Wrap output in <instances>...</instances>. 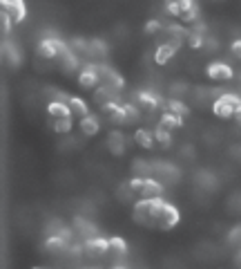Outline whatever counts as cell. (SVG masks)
Returning <instances> with one entry per match:
<instances>
[{"mask_svg": "<svg viewBox=\"0 0 241 269\" xmlns=\"http://www.w3.org/2000/svg\"><path fill=\"white\" fill-rule=\"evenodd\" d=\"M228 242L232 244V247H241V227H234L230 231V236H228Z\"/></svg>", "mask_w": 241, "mask_h": 269, "instance_id": "4316f807", "label": "cell"}, {"mask_svg": "<svg viewBox=\"0 0 241 269\" xmlns=\"http://www.w3.org/2000/svg\"><path fill=\"white\" fill-rule=\"evenodd\" d=\"M134 142H137L141 148H154V134L150 130H145V128H141V130L134 132Z\"/></svg>", "mask_w": 241, "mask_h": 269, "instance_id": "e0dca14e", "label": "cell"}, {"mask_svg": "<svg viewBox=\"0 0 241 269\" xmlns=\"http://www.w3.org/2000/svg\"><path fill=\"white\" fill-rule=\"evenodd\" d=\"M132 168H139V173H147V170H152V166L143 160H134L132 162Z\"/></svg>", "mask_w": 241, "mask_h": 269, "instance_id": "f546056e", "label": "cell"}, {"mask_svg": "<svg viewBox=\"0 0 241 269\" xmlns=\"http://www.w3.org/2000/svg\"><path fill=\"white\" fill-rule=\"evenodd\" d=\"M196 16H199V7H196V5L192 3V5H190V9H185L179 18H181L183 23H194V21H196Z\"/></svg>", "mask_w": 241, "mask_h": 269, "instance_id": "7402d4cb", "label": "cell"}, {"mask_svg": "<svg viewBox=\"0 0 241 269\" xmlns=\"http://www.w3.org/2000/svg\"><path fill=\"white\" fill-rule=\"evenodd\" d=\"M76 67H78V56H76V54H72V52H67L63 56V70L70 74V72H74Z\"/></svg>", "mask_w": 241, "mask_h": 269, "instance_id": "ffe728a7", "label": "cell"}, {"mask_svg": "<svg viewBox=\"0 0 241 269\" xmlns=\"http://www.w3.org/2000/svg\"><path fill=\"white\" fill-rule=\"evenodd\" d=\"M116 195H119L121 202H134V198H137L134 191L129 188V182H125V184H121L119 188H116Z\"/></svg>", "mask_w": 241, "mask_h": 269, "instance_id": "ac0fdd59", "label": "cell"}, {"mask_svg": "<svg viewBox=\"0 0 241 269\" xmlns=\"http://www.w3.org/2000/svg\"><path fill=\"white\" fill-rule=\"evenodd\" d=\"M170 130H165V128H161V126H157V132H154V139L157 142H161L163 146H170V142H172V137H170Z\"/></svg>", "mask_w": 241, "mask_h": 269, "instance_id": "603a6c76", "label": "cell"}, {"mask_svg": "<svg viewBox=\"0 0 241 269\" xmlns=\"http://www.w3.org/2000/svg\"><path fill=\"white\" fill-rule=\"evenodd\" d=\"M143 182H145V177H132V180H129V188L134 191L137 198H139V193L143 191Z\"/></svg>", "mask_w": 241, "mask_h": 269, "instance_id": "484cf974", "label": "cell"}, {"mask_svg": "<svg viewBox=\"0 0 241 269\" xmlns=\"http://www.w3.org/2000/svg\"><path fill=\"white\" fill-rule=\"evenodd\" d=\"M159 29H161V23H159V21H147V23H145V32H147V34H157Z\"/></svg>", "mask_w": 241, "mask_h": 269, "instance_id": "4dcf8cb0", "label": "cell"}, {"mask_svg": "<svg viewBox=\"0 0 241 269\" xmlns=\"http://www.w3.org/2000/svg\"><path fill=\"white\" fill-rule=\"evenodd\" d=\"M107 252L114 254V260L116 258L123 260V258H125V254H127V244H125L123 238H109V249H107Z\"/></svg>", "mask_w": 241, "mask_h": 269, "instance_id": "2e32d148", "label": "cell"}, {"mask_svg": "<svg viewBox=\"0 0 241 269\" xmlns=\"http://www.w3.org/2000/svg\"><path fill=\"white\" fill-rule=\"evenodd\" d=\"M165 11H168L170 16H181V3H177V0H172V3L165 5Z\"/></svg>", "mask_w": 241, "mask_h": 269, "instance_id": "83f0119b", "label": "cell"}, {"mask_svg": "<svg viewBox=\"0 0 241 269\" xmlns=\"http://www.w3.org/2000/svg\"><path fill=\"white\" fill-rule=\"evenodd\" d=\"M190 43H192V47H201L203 45V39L199 34H190Z\"/></svg>", "mask_w": 241, "mask_h": 269, "instance_id": "d6a6232c", "label": "cell"}, {"mask_svg": "<svg viewBox=\"0 0 241 269\" xmlns=\"http://www.w3.org/2000/svg\"><path fill=\"white\" fill-rule=\"evenodd\" d=\"M234 119H237V124L241 126V108H237V110H234Z\"/></svg>", "mask_w": 241, "mask_h": 269, "instance_id": "d590c367", "label": "cell"}, {"mask_svg": "<svg viewBox=\"0 0 241 269\" xmlns=\"http://www.w3.org/2000/svg\"><path fill=\"white\" fill-rule=\"evenodd\" d=\"M139 99L143 101L147 108H154V106H159V97H157V94H152V92H139Z\"/></svg>", "mask_w": 241, "mask_h": 269, "instance_id": "d4e9b609", "label": "cell"}, {"mask_svg": "<svg viewBox=\"0 0 241 269\" xmlns=\"http://www.w3.org/2000/svg\"><path fill=\"white\" fill-rule=\"evenodd\" d=\"M70 244H72V242H67L65 238H60V236L56 234V236H52V238H49V240L45 242V249H47L49 254L60 256V254H67V252H70Z\"/></svg>", "mask_w": 241, "mask_h": 269, "instance_id": "30bf717a", "label": "cell"}, {"mask_svg": "<svg viewBox=\"0 0 241 269\" xmlns=\"http://www.w3.org/2000/svg\"><path fill=\"white\" fill-rule=\"evenodd\" d=\"M5 54L11 59V63L18 65V61H20V56H18V52L14 50V45H5Z\"/></svg>", "mask_w": 241, "mask_h": 269, "instance_id": "f1b7e54d", "label": "cell"}, {"mask_svg": "<svg viewBox=\"0 0 241 269\" xmlns=\"http://www.w3.org/2000/svg\"><path fill=\"white\" fill-rule=\"evenodd\" d=\"M3 14L9 16V21L14 23H23L27 16V7H25L23 0H3Z\"/></svg>", "mask_w": 241, "mask_h": 269, "instance_id": "277c9868", "label": "cell"}, {"mask_svg": "<svg viewBox=\"0 0 241 269\" xmlns=\"http://www.w3.org/2000/svg\"><path fill=\"white\" fill-rule=\"evenodd\" d=\"M181 124H183L181 117L174 114V112H163V114H161V119H159V126L165 128V130H170V132L174 130V128H179Z\"/></svg>", "mask_w": 241, "mask_h": 269, "instance_id": "5bb4252c", "label": "cell"}, {"mask_svg": "<svg viewBox=\"0 0 241 269\" xmlns=\"http://www.w3.org/2000/svg\"><path fill=\"white\" fill-rule=\"evenodd\" d=\"M47 114L54 119H63V117H72L70 108H67V103H60V101H52L47 106Z\"/></svg>", "mask_w": 241, "mask_h": 269, "instance_id": "4fadbf2b", "label": "cell"}, {"mask_svg": "<svg viewBox=\"0 0 241 269\" xmlns=\"http://www.w3.org/2000/svg\"><path fill=\"white\" fill-rule=\"evenodd\" d=\"M132 220L137 224H143V227H157V220L152 216V200H139L134 204Z\"/></svg>", "mask_w": 241, "mask_h": 269, "instance_id": "7a4b0ae2", "label": "cell"}, {"mask_svg": "<svg viewBox=\"0 0 241 269\" xmlns=\"http://www.w3.org/2000/svg\"><path fill=\"white\" fill-rule=\"evenodd\" d=\"M154 220H157V227H159V229H165V231H168V229H172V227H177V224H179V211H177V206H172L170 202H163Z\"/></svg>", "mask_w": 241, "mask_h": 269, "instance_id": "3957f363", "label": "cell"}, {"mask_svg": "<svg viewBox=\"0 0 241 269\" xmlns=\"http://www.w3.org/2000/svg\"><path fill=\"white\" fill-rule=\"evenodd\" d=\"M232 54H234L237 59H241V41H234V43H232Z\"/></svg>", "mask_w": 241, "mask_h": 269, "instance_id": "836d02e7", "label": "cell"}, {"mask_svg": "<svg viewBox=\"0 0 241 269\" xmlns=\"http://www.w3.org/2000/svg\"><path fill=\"white\" fill-rule=\"evenodd\" d=\"M123 110H125V124H132V121L141 119V112H139V110L132 106V103H127V106H123Z\"/></svg>", "mask_w": 241, "mask_h": 269, "instance_id": "cb8c5ba5", "label": "cell"}, {"mask_svg": "<svg viewBox=\"0 0 241 269\" xmlns=\"http://www.w3.org/2000/svg\"><path fill=\"white\" fill-rule=\"evenodd\" d=\"M154 198H163V184L152 180V177H145L143 191L139 193V200H154Z\"/></svg>", "mask_w": 241, "mask_h": 269, "instance_id": "52a82bcc", "label": "cell"}, {"mask_svg": "<svg viewBox=\"0 0 241 269\" xmlns=\"http://www.w3.org/2000/svg\"><path fill=\"white\" fill-rule=\"evenodd\" d=\"M208 76L212 81H230L232 79V67L224 63V61H214L208 65Z\"/></svg>", "mask_w": 241, "mask_h": 269, "instance_id": "8992f818", "label": "cell"}, {"mask_svg": "<svg viewBox=\"0 0 241 269\" xmlns=\"http://www.w3.org/2000/svg\"><path fill=\"white\" fill-rule=\"evenodd\" d=\"M11 25H14V23L9 21V16H7V14H3V32H5V34L11 32Z\"/></svg>", "mask_w": 241, "mask_h": 269, "instance_id": "1f68e13d", "label": "cell"}, {"mask_svg": "<svg viewBox=\"0 0 241 269\" xmlns=\"http://www.w3.org/2000/svg\"><path fill=\"white\" fill-rule=\"evenodd\" d=\"M109 249V240L107 238H101V236H92L85 240V254L90 258H101V256L107 254Z\"/></svg>", "mask_w": 241, "mask_h": 269, "instance_id": "5b68a950", "label": "cell"}, {"mask_svg": "<svg viewBox=\"0 0 241 269\" xmlns=\"http://www.w3.org/2000/svg\"><path fill=\"white\" fill-rule=\"evenodd\" d=\"M241 108V97L237 94H224V97H219L217 101H214V114H217L219 119H232L234 117V110Z\"/></svg>", "mask_w": 241, "mask_h": 269, "instance_id": "6da1fadb", "label": "cell"}, {"mask_svg": "<svg viewBox=\"0 0 241 269\" xmlns=\"http://www.w3.org/2000/svg\"><path fill=\"white\" fill-rule=\"evenodd\" d=\"M78 83H80V88H94V85L98 83V74H96V67L94 63H90L87 67H83L80 70V74H78Z\"/></svg>", "mask_w": 241, "mask_h": 269, "instance_id": "ba28073f", "label": "cell"}, {"mask_svg": "<svg viewBox=\"0 0 241 269\" xmlns=\"http://www.w3.org/2000/svg\"><path fill=\"white\" fill-rule=\"evenodd\" d=\"M67 108H70L72 117H87V106H85V101L78 99V97H70Z\"/></svg>", "mask_w": 241, "mask_h": 269, "instance_id": "9a60e30c", "label": "cell"}, {"mask_svg": "<svg viewBox=\"0 0 241 269\" xmlns=\"http://www.w3.org/2000/svg\"><path fill=\"white\" fill-rule=\"evenodd\" d=\"M107 148L112 150V155H123L125 152V134L121 130H112L107 137Z\"/></svg>", "mask_w": 241, "mask_h": 269, "instance_id": "9c48e42d", "label": "cell"}, {"mask_svg": "<svg viewBox=\"0 0 241 269\" xmlns=\"http://www.w3.org/2000/svg\"><path fill=\"white\" fill-rule=\"evenodd\" d=\"M98 128H101V121H98V117H94V114H87V117L80 119V130H83V134H87V137L98 134Z\"/></svg>", "mask_w": 241, "mask_h": 269, "instance_id": "7c38bea8", "label": "cell"}, {"mask_svg": "<svg viewBox=\"0 0 241 269\" xmlns=\"http://www.w3.org/2000/svg\"><path fill=\"white\" fill-rule=\"evenodd\" d=\"M54 130L58 134H67L72 130V117H63V119H56V126H54Z\"/></svg>", "mask_w": 241, "mask_h": 269, "instance_id": "44dd1931", "label": "cell"}, {"mask_svg": "<svg viewBox=\"0 0 241 269\" xmlns=\"http://www.w3.org/2000/svg\"><path fill=\"white\" fill-rule=\"evenodd\" d=\"M103 112L109 114V121H112V124H125V110H123V106H116V101L105 103Z\"/></svg>", "mask_w": 241, "mask_h": 269, "instance_id": "8fae6325", "label": "cell"}, {"mask_svg": "<svg viewBox=\"0 0 241 269\" xmlns=\"http://www.w3.org/2000/svg\"><path fill=\"white\" fill-rule=\"evenodd\" d=\"M206 45L210 47V50H217V41H212V39H210V41H206Z\"/></svg>", "mask_w": 241, "mask_h": 269, "instance_id": "e575fe53", "label": "cell"}, {"mask_svg": "<svg viewBox=\"0 0 241 269\" xmlns=\"http://www.w3.org/2000/svg\"><path fill=\"white\" fill-rule=\"evenodd\" d=\"M165 112H174V114H179V117H185V114H188V108H185L179 99H170L168 101V110H165Z\"/></svg>", "mask_w": 241, "mask_h": 269, "instance_id": "d6986e66", "label": "cell"}]
</instances>
